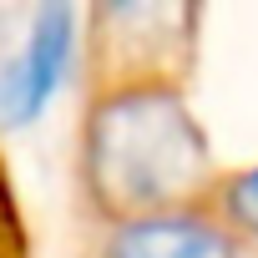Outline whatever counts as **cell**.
Wrapping results in <instances>:
<instances>
[{
  "instance_id": "6da1fadb",
  "label": "cell",
  "mask_w": 258,
  "mask_h": 258,
  "mask_svg": "<svg viewBox=\"0 0 258 258\" xmlns=\"http://www.w3.org/2000/svg\"><path fill=\"white\" fill-rule=\"evenodd\" d=\"M208 182V137L172 81L132 76L91 101L81 126V187L106 223L177 208Z\"/></svg>"
},
{
  "instance_id": "7a4b0ae2",
  "label": "cell",
  "mask_w": 258,
  "mask_h": 258,
  "mask_svg": "<svg viewBox=\"0 0 258 258\" xmlns=\"http://www.w3.org/2000/svg\"><path fill=\"white\" fill-rule=\"evenodd\" d=\"M76 56V6L71 0H31L26 16L0 36V126L36 121Z\"/></svg>"
},
{
  "instance_id": "3957f363",
  "label": "cell",
  "mask_w": 258,
  "mask_h": 258,
  "mask_svg": "<svg viewBox=\"0 0 258 258\" xmlns=\"http://www.w3.org/2000/svg\"><path fill=\"white\" fill-rule=\"evenodd\" d=\"M96 258H243V238L203 208H152L132 218H111Z\"/></svg>"
},
{
  "instance_id": "277c9868",
  "label": "cell",
  "mask_w": 258,
  "mask_h": 258,
  "mask_svg": "<svg viewBox=\"0 0 258 258\" xmlns=\"http://www.w3.org/2000/svg\"><path fill=\"white\" fill-rule=\"evenodd\" d=\"M192 0H96V31L111 51H167L187 31ZM142 56V61H147Z\"/></svg>"
},
{
  "instance_id": "5b68a950",
  "label": "cell",
  "mask_w": 258,
  "mask_h": 258,
  "mask_svg": "<svg viewBox=\"0 0 258 258\" xmlns=\"http://www.w3.org/2000/svg\"><path fill=\"white\" fill-rule=\"evenodd\" d=\"M218 218L238 238L258 243V167H248V172H238L218 187Z\"/></svg>"
}]
</instances>
